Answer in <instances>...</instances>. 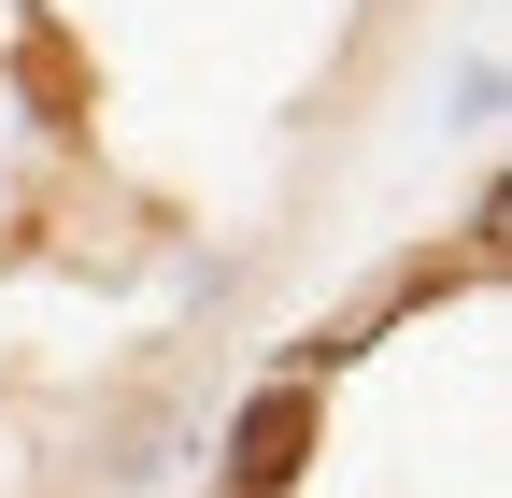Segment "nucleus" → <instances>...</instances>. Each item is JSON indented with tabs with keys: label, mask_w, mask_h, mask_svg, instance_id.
<instances>
[{
	"label": "nucleus",
	"mask_w": 512,
	"mask_h": 498,
	"mask_svg": "<svg viewBox=\"0 0 512 498\" xmlns=\"http://www.w3.org/2000/svg\"><path fill=\"white\" fill-rule=\"evenodd\" d=\"M299 442H313V399H299V385L242 399V427H228V484H242V498H271V484L299 470Z\"/></svg>",
	"instance_id": "obj_1"
}]
</instances>
